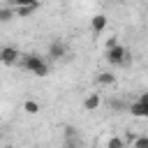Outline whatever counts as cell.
<instances>
[{"label":"cell","instance_id":"obj_1","mask_svg":"<svg viewBox=\"0 0 148 148\" xmlns=\"http://www.w3.org/2000/svg\"><path fill=\"white\" fill-rule=\"evenodd\" d=\"M21 65H23L28 72H32L35 76H46V74H49V62H46L42 56H37V53H25V56L21 58Z\"/></svg>","mask_w":148,"mask_h":148},{"label":"cell","instance_id":"obj_2","mask_svg":"<svg viewBox=\"0 0 148 148\" xmlns=\"http://www.w3.org/2000/svg\"><path fill=\"white\" fill-rule=\"evenodd\" d=\"M127 49L123 46V44H116V46H111V49H106V62L109 65H125L127 62Z\"/></svg>","mask_w":148,"mask_h":148},{"label":"cell","instance_id":"obj_3","mask_svg":"<svg viewBox=\"0 0 148 148\" xmlns=\"http://www.w3.org/2000/svg\"><path fill=\"white\" fill-rule=\"evenodd\" d=\"M0 60H2V65H16L18 62V51L14 49V46H2V51H0Z\"/></svg>","mask_w":148,"mask_h":148},{"label":"cell","instance_id":"obj_4","mask_svg":"<svg viewBox=\"0 0 148 148\" xmlns=\"http://www.w3.org/2000/svg\"><path fill=\"white\" fill-rule=\"evenodd\" d=\"M65 53H67V49H65L62 42H53V44L49 46V58H51V60H60Z\"/></svg>","mask_w":148,"mask_h":148},{"label":"cell","instance_id":"obj_5","mask_svg":"<svg viewBox=\"0 0 148 148\" xmlns=\"http://www.w3.org/2000/svg\"><path fill=\"white\" fill-rule=\"evenodd\" d=\"M99 104H102V99H99L97 92H90V95L83 99V109H86V111H95V109H99Z\"/></svg>","mask_w":148,"mask_h":148},{"label":"cell","instance_id":"obj_6","mask_svg":"<svg viewBox=\"0 0 148 148\" xmlns=\"http://www.w3.org/2000/svg\"><path fill=\"white\" fill-rule=\"evenodd\" d=\"M130 116H134V118H148V109L136 99V102L130 104Z\"/></svg>","mask_w":148,"mask_h":148},{"label":"cell","instance_id":"obj_7","mask_svg":"<svg viewBox=\"0 0 148 148\" xmlns=\"http://www.w3.org/2000/svg\"><path fill=\"white\" fill-rule=\"evenodd\" d=\"M90 28H92V32H102L106 28V16L104 14H95L92 21H90Z\"/></svg>","mask_w":148,"mask_h":148},{"label":"cell","instance_id":"obj_8","mask_svg":"<svg viewBox=\"0 0 148 148\" xmlns=\"http://www.w3.org/2000/svg\"><path fill=\"white\" fill-rule=\"evenodd\" d=\"M37 7H39V5H23V7H14V9H16V18H28L30 14H35V12H37Z\"/></svg>","mask_w":148,"mask_h":148},{"label":"cell","instance_id":"obj_9","mask_svg":"<svg viewBox=\"0 0 148 148\" xmlns=\"http://www.w3.org/2000/svg\"><path fill=\"white\" fill-rule=\"evenodd\" d=\"M14 16H16V9H14L12 5H5V7L0 9V21H2V23H9Z\"/></svg>","mask_w":148,"mask_h":148},{"label":"cell","instance_id":"obj_10","mask_svg":"<svg viewBox=\"0 0 148 148\" xmlns=\"http://www.w3.org/2000/svg\"><path fill=\"white\" fill-rule=\"evenodd\" d=\"M97 83L111 86V83H116V74H111V72H99V74H97Z\"/></svg>","mask_w":148,"mask_h":148},{"label":"cell","instance_id":"obj_11","mask_svg":"<svg viewBox=\"0 0 148 148\" xmlns=\"http://www.w3.org/2000/svg\"><path fill=\"white\" fill-rule=\"evenodd\" d=\"M23 111L30 113V116H35V113L39 111V102H35V99H25V102H23Z\"/></svg>","mask_w":148,"mask_h":148},{"label":"cell","instance_id":"obj_12","mask_svg":"<svg viewBox=\"0 0 148 148\" xmlns=\"http://www.w3.org/2000/svg\"><path fill=\"white\" fill-rule=\"evenodd\" d=\"M12 7H23V5H39V0H7Z\"/></svg>","mask_w":148,"mask_h":148},{"label":"cell","instance_id":"obj_13","mask_svg":"<svg viewBox=\"0 0 148 148\" xmlns=\"http://www.w3.org/2000/svg\"><path fill=\"white\" fill-rule=\"evenodd\" d=\"M132 146H134V148H148V136H139V139H134Z\"/></svg>","mask_w":148,"mask_h":148},{"label":"cell","instance_id":"obj_14","mask_svg":"<svg viewBox=\"0 0 148 148\" xmlns=\"http://www.w3.org/2000/svg\"><path fill=\"white\" fill-rule=\"evenodd\" d=\"M109 146H111V148H123V146H125V141L113 136V139H109Z\"/></svg>","mask_w":148,"mask_h":148},{"label":"cell","instance_id":"obj_15","mask_svg":"<svg viewBox=\"0 0 148 148\" xmlns=\"http://www.w3.org/2000/svg\"><path fill=\"white\" fill-rule=\"evenodd\" d=\"M139 102H141V104L148 109V92H141V95H139Z\"/></svg>","mask_w":148,"mask_h":148},{"label":"cell","instance_id":"obj_16","mask_svg":"<svg viewBox=\"0 0 148 148\" xmlns=\"http://www.w3.org/2000/svg\"><path fill=\"white\" fill-rule=\"evenodd\" d=\"M118 44V37H109L106 39V49H111V46H116Z\"/></svg>","mask_w":148,"mask_h":148},{"label":"cell","instance_id":"obj_17","mask_svg":"<svg viewBox=\"0 0 148 148\" xmlns=\"http://www.w3.org/2000/svg\"><path fill=\"white\" fill-rule=\"evenodd\" d=\"M116 2H123V0H116Z\"/></svg>","mask_w":148,"mask_h":148}]
</instances>
